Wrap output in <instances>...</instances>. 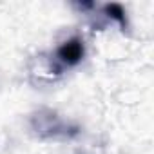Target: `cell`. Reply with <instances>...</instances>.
Returning a JSON list of instances; mask_svg holds the SVG:
<instances>
[{"label": "cell", "instance_id": "obj_1", "mask_svg": "<svg viewBox=\"0 0 154 154\" xmlns=\"http://www.w3.org/2000/svg\"><path fill=\"white\" fill-rule=\"evenodd\" d=\"M29 127L40 140H71L80 134V125L65 120L58 111L40 107L31 112Z\"/></svg>", "mask_w": 154, "mask_h": 154}, {"label": "cell", "instance_id": "obj_2", "mask_svg": "<svg viewBox=\"0 0 154 154\" xmlns=\"http://www.w3.org/2000/svg\"><path fill=\"white\" fill-rule=\"evenodd\" d=\"M85 54V45H84V40L78 38V36H72L69 40H65L63 44L58 45L56 49V62L62 65V67H74L82 62Z\"/></svg>", "mask_w": 154, "mask_h": 154}, {"label": "cell", "instance_id": "obj_3", "mask_svg": "<svg viewBox=\"0 0 154 154\" xmlns=\"http://www.w3.org/2000/svg\"><path fill=\"white\" fill-rule=\"evenodd\" d=\"M103 13H105L111 20L118 22V26H120L123 31L129 27V24H127V17H125V9H123L122 4H107V6H103Z\"/></svg>", "mask_w": 154, "mask_h": 154}, {"label": "cell", "instance_id": "obj_4", "mask_svg": "<svg viewBox=\"0 0 154 154\" xmlns=\"http://www.w3.org/2000/svg\"><path fill=\"white\" fill-rule=\"evenodd\" d=\"M74 6L78 8V9H93V8H94L93 2H76Z\"/></svg>", "mask_w": 154, "mask_h": 154}]
</instances>
